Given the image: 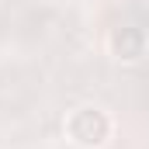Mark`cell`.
I'll return each mask as SVG.
<instances>
[{
    "mask_svg": "<svg viewBox=\"0 0 149 149\" xmlns=\"http://www.w3.org/2000/svg\"><path fill=\"white\" fill-rule=\"evenodd\" d=\"M63 132L80 149H101V146H108V139L114 135V121H111V114L104 108H97V104H80V108H73L63 118Z\"/></svg>",
    "mask_w": 149,
    "mask_h": 149,
    "instance_id": "cell-1",
    "label": "cell"
},
{
    "mask_svg": "<svg viewBox=\"0 0 149 149\" xmlns=\"http://www.w3.org/2000/svg\"><path fill=\"white\" fill-rule=\"evenodd\" d=\"M146 45H149L146 31L135 28V24H125V28H118L111 35V52H114V59H121V63L142 59V56H146Z\"/></svg>",
    "mask_w": 149,
    "mask_h": 149,
    "instance_id": "cell-2",
    "label": "cell"
}]
</instances>
